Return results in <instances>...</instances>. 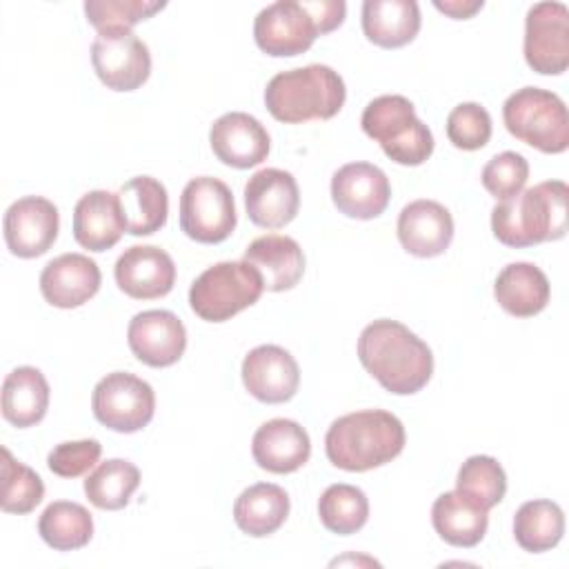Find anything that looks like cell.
<instances>
[{"instance_id": "1", "label": "cell", "mask_w": 569, "mask_h": 569, "mask_svg": "<svg viewBox=\"0 0 569 569\" xmlns=\"http://www.w3.org/2000/svg\"><path fill=\"white\" fill-rule=\"evenodd\" d=\"M362 367L396 396L418 393L433 373V356L425 340L398 320H373L358 338Z\"/></svg>"}, {"instance_id": "2", "label": "cell", "mask_w": 569, "mask_h": 569, "mask_svg": "<svg viewBox=\"0 0 569 569\" xmlns=\"http://www.w3.org/2000/svg\"><path fill=\"white\" fill-rule=\"evenodd\" d=\"M405 440V427L393 413L365 409L331 422L325 436V451L338 469L369 471L400 456Z\"/></svg>"}, {"instance_id": "3", "label": "cell", "mask_w": 569, "mask_h": 569, "mask_svg": "<svg viewBox=\"0 0 569 569\" xmlns=\"http://www.w3.org/2000/svg\"><path fill=\"white\" fill-rule=\"evenodd\" d=\"M567 182H540L500 200V204L491 209V231L498 242L513 249L560 240L567 231Z\"/></svg>"}, {"instance_id": "4", "label": "cell", "mask_w": 569, "mask_h": 569, "mask_svg": "<svg viewBox=\"0 0 569 569\" xmlns=\"http://www.w3.org/2000/svg\"><path fill=\"white\" fill-rule=\"evenodd\" d=\"M345 13L342 0H280L260 9L253 20V38L267 56H298L311 49L318 36L338 29Z\"/></svg>"}, {"instance_id": "5", "label": "cell", "mask_w": 569, "mask_h": 569, "mask_svg": "<svg viewBox=\"0 0 569 569\" xmlns=\"http://www.w3.org/2000/svg\"><path fill=\"white\" fill-rule=\"evenodd\" d=\"M347 98L345 80L327 64H307L276 73L264 89L269 113L287 124L333 118Z\"/></svg>"}, {"instance_id": "6", "label": "cell", "mask_w": 569, "mask_h": 569, "mask_svg": "<svg viewBox=\"0 0 569 569\" xmlns=\"http://www.w3.org/2000/svg\"><path fill=\"white\" fill-rule=\"evenodd\" d=\"M362 131L376 140L385 156L405 167H418L433 153V136L416 116L409 98L391 93L373 98L360 118Z\"/></svg>"}, {"instance_id": "7", "label": "cell", "mask_w": 569, "mask_h": 569, "mask_svg": "<svg viewBox=\"0 0 569 569\" xmlns=\"http://www.w3.org/2000/svg\"><path fill=\"white\" fill-rule=\"evenodd\" d=\"M507 131L542 153H562L569 147V116L565 102L547 89L522 87L502 104Z\"/></svg>"}, {"instance_id": "8", "label": "cell", "mask_w": 569, "mask_h": 569, "mask_svg": "<svg viewBox=\"0 0 569 569\" xmlns=\"http://www.w3.org/2000/svg\"><path fill=\"white\" fill-rule=\"evenodd\" d=\"M264 291L260 273L244 260H227L204 269L189 289V305L207 322H224L256 305Z\"/></svg>"}, {"instance_id": "9", "label": "cell", "mask_w": 569, "mask_h": 569, "mask_svg": "<svg viewBox=\"0 0 569 569\" xmlns=\"http://www.w3.org/2000/svg\"><path fill=\"white\" fill-rule=\"evenodd\" d=\"M236 202L231 189L211 176L193 178L180 196V229L196 242L218 244L236 229Z\"/></svg>"}, {"instance_id": "10", "label": "cell", "mask_w": 569, "mask_h": 569, "mask_svg": "<svg viewBox=\"0 0 569 569\" xmlns=\"http://www.w3.org/2000/svg\"><path fill=\"white\" fill-rule=\"evenodd\" d=\"M91 409L107 429L133 433L151 422L156 393L147 380L127 371H113L93 387Z\"/></svg>"}, {"instance_id": "11", "label": "cell", "mask_w": 569, "mask_h": 569, "mask_svg": "<svg viewBox=\"0 0 569 569\" xmlns=\"http://www.w3.org/2000/svg\"><path fill=\"white\" fill-rule=\"evenodd\" d=\"M91 64L107 89L133 91L151 73V53L133 31H102L91 44Z\"/></svg>"}, {"instance_id": "12", "label": "cell", "mask_w": 569, "mask_h": 569, "mask_svg": "<svg viewBox=\"0 0 569 569\" xmlns=\"http://www.w3.org/2000/svg\"><path fill=\"white\" fill-rule=\"evenodd\" d=\"M525 60L542 76L569 67V9L562 2H536L525 20Z\"/></svg>"}, {"instance_id": "13", "label": "cell", "mask_w": 569, "mask_h": 569, "mask_svg": "<svg viewBox=\"0 0 569 569\" xmlns=\"http://www.w3.org/2000/svg\"><path fill=\"white\" fill-rule=\"evenodd\" d=\"M60 229L56 204L42 196H24L16 200L2 222L7 249L18 258H38L47 253Z\"/></svg>"}, {"instance_id": "14", "label": "cell", "mask_w": 569, "mask_h": 569, "mask_svg": "<svg viewBox=\"0 0 569 569\" xmlns=\"http://www.w3.org/2000/svg\"><path fill=\"white\" fill-rule=\"evenodd\" d=\"M391 198L385 171L371 162H349L331 178V200L340 213L356 220L378 218Z\"/></svg>"}, {"instance_id": "15", "label": "cell", "mask_w": 569, "mask_h": 569, "mask_svg": "<svg viewBox=\"0 0 569 569\" xmlns=\"http://www.w3.org/2000/svg\"><path fill=\"white\" fill-rule=\"evenodd\" d=\"M127 342L140 362L149 367H171L187 349V329L176 313L149 309L131 318Z\"/></svg>"}, {"instance_id": "16", "label": "cell", "mask_w": 569, "mask_h": 569, "mask_svg": "<svg viewBox=\"0 0 569 569\" xmlns=\"http://www.w3.org/2000/svg\"><path fill=\"white\" fill-rule=\"evenodd\" d=\"M244 207L249 220L258 227L280 229L289 224L300 207L296 178L276 167L256 171L244 184Z\"/></svg>"}, {"instance_id": "17", "label": "cell", "mask_w": 569, "mask_h": 569, "mask_svg": "<svg viewBox=\"0 0 569 569\" xmlns=\"http://www.w3.org/2000/svg\"><path fill=\"white\" fill-rule=\"evenodd\" d=\"M242 382L256 400L280 405L296 396L300 369L287 349L278 345H260L242 360Z\"/></svg>"}, {"instance_id": "18", "label": "cell", "mask_w": 569, "mask_h": 569, "mask_svg": "<svg viewBox=\"0 0 569 569\" xmlns=\"http://www.w3.org/2000/svg\"><path fill=\"white\" fill-rule=\"evenodd\" d=\"M116 284L129 298L153 300L173 289L176 264L171 256L153 244H133L116 260Z\"/></svg>"}, {"instance_id": "19", "label": "cell", "mask_w": 569, "mask_h": 569, "mask_svg": "<svg viewBox=\"0 0 569 569\" xmlns=\"http://www.w3.org/2000/svg\"><path fill=\"white\" fill-rule=\"evenodd\" d=\"M209 142L216 158L233 169H249L267 160L269 133L258 118L244 111H231L220 116L209 131Z\"/></svg>"}, {"instance_id": "20", "label": "cell", "mask_w": 569, "mask_h": 569, "mask_svg": "<svg viewBox=\"0 0 569 569\" xmlns=\"http://www.w3.org/2000/svg\"><path fill=\"white\" fill-rule=\"evenodd\" d=\"M100 267L84 253H62L40 273L42 298L58 309H73L91 300L100 289Z\"/></svg>"}, {"instance_id": "21", "label": "cell", "mask_w": 569, "mask_h": 569, "mask_svg": "<svg viewBox=\"0 0 569 569\" xmlns=\"http://www.w3.org/2000/svg\"><path fill=\"white\" fill-rule=\"evenodd\" d=\"M398 240L416 258H436L453 240V218L436 200H413L398 216Z\"/></svg>"}, {"instance_id": "22", "label": "cell", "mask_w": 569, "mask_h": 569, "mask_svg": "<svg viewBox=\"0 0 569 569\" xmlns=\"http://www.w3.org/2000/svg\"><path fill=\"white\" fill-rule=\"evenodd\" d=\"M251 453L260 469L293 473L311 456V440L305 427L289 418H273L260 425L251 440Z\"/></svg>"}, {"instance_id": "23", "label": "cell", "mask_w": 569, "mask_h": 569, "mask_svg": "<svg viewBox=\"0 0 569 569\" xmlns=\"http://www.w3.org/2000/svg\"><path fill=\"white\" fill-rule=\"evenodd\" d=\"M127 231L118 193L96 189L84 193L73 209V238L82 249L107 251Z\"/></svg>"}, {"instance_id": "24", "label": "cell", "mask_w": 569, "mask_h": 569, "mask_svg": "<svg viewBox=\"0 0 569 569\" xmlns=\"http://www.w3.org/2000/svg\"><path fill=\"white\" fill-rule=\"evenodd\" d=\"M244 262L260 273L267 291L293 289L305 273V253L300 244L280 233L251 240L244 249Z\"/></svg>"}, {"instance_id": "25", "label": "cell", "mask_w": 569, "mask_h": 569, "mask_svg": "<svg viewBox=\"0 0 569 569\" xmlns=\"http://www.w3.org/2000/svg\"><path fill=\"white\" fill-rule=\"evenodd\" d=\"M362 31L382 49L405 47L420 31V7L416 0H365Z\"/></svg>"}, {"instance_id": "26", "label": "cell", "mask_w": 569, "mask_h": 569, "mask_svg": "<svg viewBox=\"0 0 569 569\" xmlns=\"http://www.w3.org/2000/svg\"><path fill=\"white\" fill-rule=\"evenodd\" d=\"M493 296L507 313L516 318H531L547 307L551 289L540 267L531 262H511L498 273Z\"/></svg>"}, {"instance_id": "27", "label": "cell", "mask_w": 569, "mask_h": 569, "mask_svg": "<svg viewBox=\"0 0 569 569\" xmlns=\"http://www.w3.org/2000/svg\"><path fill=\"white\" fill-rule=\"evenodd\" d=\"M436 533L453 547H476L489 525V511L460 491H445L431 507Z\"/></svg>"}, {"instance_id": "28", "label": "cell", "mask_w": 569, "mask_h": 569, "mask_svg": "<svg viewBox=\"0 0 569 569\" xmlns=\"http://www.w3.org/2000/svg\"><path fill=\"white\" fill-rule=\"evenodd\" d=\"M127 233L151 236L160 231L169 213V196L160 180L151 176H136L118 189Z\"/></svg>"}, {"instance_id": "29", "label": "cell", "mask_w": 569, "mask_h": 569, "mask_svg": "<svg viewBox=\"0 0 569 569\" xmlns=\"http://www.w3.org/2000/svg\"><path fill=\"white\" fill-rule=\"evenodd\" d=\"M49 407V382L36 367H18L2 382V418L27 429L38 425Z\"/></svg>"}, {"instance_id": "30", "label": "cell", "mask_w": 569, "mask_h": 569, "mask_svg": "<svg viewBox=\"0 0 569 569\" xmlns=\"http://www.w3.org/2000/svg\"><path fill=\"white\" fill-rule=\"evenodd\" d=\"M289 516V496L282 487L258 482L247 487L233 505L238 529L253 538H264L278 531Z\"/></svg>"}, {"instance_id": "31", "label": "cell", "mask_w": 569, "mask_h": 569, "mask_svg": "<svg viewBox=\"0 0 569 569\" xmlns=\"http://www.w3.org/2000/svg\"><path fill=\"white\" fill-rule=\"evenodd\" d=\"M565 533V513L551 500H529L513 516V538L529 553L553 549Z\"/></svg>"}, {"instance_id": "32", "label": "cell", "mask_w": 569, "mask_h": 569, "mask_svg": "<svg viewBox=\"0 0 569 569\" xmlns=\"http://www.w3.org/2000/svg\"><path fill=\"white\" fill-rule=\"evenodd\" d=\"M40 538L56 551H73L84 547L93 536L91 513L69 500L51 502L38 520Z\"/></svg>"}, {"instance_id": "33", "label": "cell", "mask_w": 569, "mask_h": 569, "mask_svg": "<svg viewBox=\"0 0 569 569\" xmlns=\"http://www.w3.org/2000/svg\"><path fill=\"white\" fill-rule=\"evenodd\" d=\"M140 485V471L133 462L111 458L100 462L84 480V493L98 509L116 511L127 507Z\"/></svg>"}, {"instance_id": "34", "label": "cell", "mask_w": 569, "mask_h": 569, "mask_svg": "<svg viewBox=\"0 0 569 569\" xmlns=\"http://www.w3.org/2000/svg\"><path fill=\"white\" fill-rule=\"evenodd\" d=\"M318 516L325 529L338 536L360 531L369 518V500L362 489L353 485H331L318 500Z\"/></svg>"}, {"instance_id": "35", "label": "cell", "mask_w": 569, "mask_h": 569, "mask_svg": "<svg viewBox=\"0 0 569 569\" xmlns=\"http://www.w3.org/2000/svg\"><path fill=\"white\" fill-rule=\"evenodd\" d=\"M456 491L478 502L482 509L496 507L507 493V476L491 456H471L462 462L456 478Z\"/></svg>"}, {"instance_id": "36", "label": "cell", "mask_w": 569, "mask_h": 569, "mask_svg": "<svg viewBox=\"0 0 569 569\" xmlns=\"http://www.w3.org/2000/svg\"><path fill=\"white\" fill-rule=\"evenodd\" d=\"M44 498L42 478L29 469L27 465L18 462L11 451L2 449V511L7 513H29L33 511Z\"/></svg>"}, {"instance_id": "37", "label": "cell", "mask_w": 569, "mask_h": 569, "mask_svg": "<svg viewBox=\"0 0 569 569\" xmlns=\"http://www.w3.org/2000/svg\"><path fill=\"white\" fill-rule=\"evenodd\" d=\"M164 7L167 2L158 0H87L84 16L89 24L98 29V33L116 29L131 31L133 24L151 18Z\"/></svg>"}, {"instance_id": "38", "label": "cell", "mask_w": 569, "mask_h": 569, "mask_svg": "<svg viewBox=\"0 0 569 569\" xmlns=\"http://www.w3.org/2000/svg\"><path fill=\"white\" fill-rule=\"evenodd\" d=\"M447 138L462 151L482 149L491 138V116L478 102H462L447 116Z\"/></svg>"}, {"instance_id": "39", "label": "cell", "mask_w": 569, "mask_h": 569, "mask_svg": "<svg viewBox=\"0 0 569 569\" xmlns=\"http://www.w3.org/2000/svg\"><path fill=\"white\" fill-rule=\"evenodd\" d=\"M529 178V162L525 156L516 151H502L493 156L480 173L482 187L496 198V200H507L516 193L522 191L525 182Z\"/></svg>"}, {"instance_id": "40", "label": "cell", "mask_w": 569, "mask_h": 569, "mask_svg": "<svg viewBox=\"0 0 569 569\" xmlns=\"http://www.w3.org/2000/svg\"><path fill=\"white\" fill-rule=\"evenodd\" d=\"M98 440H73L56 445L47 456V467L60 478H78L87 473L100 458Z\"/></svg>"}, {"instance_id": "41", "label": "cell", "mask_w": 569, "mask_h": 569, "mask_svg": "<svg viewBox=\"0 0 569 569\" xmlns=\"http://www.w3.org/2000/svg\"><path fill=\"white\" fill-rule=\"evenodd\" d=\"M433 7L442 13H447L453 20H467L471 18L476 11H480L485 7L482 0H436Z\"/></svg>"}]
</instances>
